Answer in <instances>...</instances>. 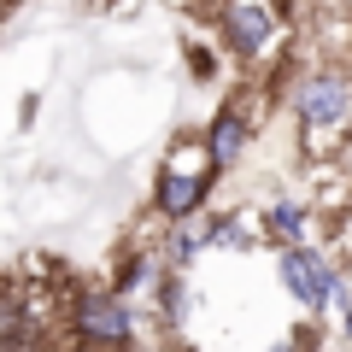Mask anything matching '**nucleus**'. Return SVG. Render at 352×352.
Returning a JSON list of instances; mask_svg holds the SVG:
<instances>
[{
    "mask_svg": "<svg viewBox=\"0 0 352 352\" xmlns=\"http://www.w3.org/2000/svg\"><path fill=\"white\" fill-rule=\"evenodd\" d=\"M212 153H206V141H182V147L170 153V164L159 170V182H153V206H159L164 223H182V217H194L206 200H212Z\"/></svg>",
    "mask_w": 352,
    "mask_h": 352,
    "instance_id": "1",
    "label": "nucleus"
},
{
    "mask_svg": "<svg viewBox=\"0 0 352 352\" xmlns=\"http://www.w3.org/2000/svg\"><path fill=\"white\" fill-rule=\"evenodd\" d=\"M71 329L82 346H129L135 340V317H129L124 294H82L71 305Z\"/></svg>",
    "mask_w": 352,
    "mask_h": 352,
    "instance_id": "2",
    "label": "nucleus"
},
{
    "mask_svg": "<svg viewBox=\"0 0 352 352\" xmlns=\"http://www.w3.org/2000/svg\"><path fill=\"white\" fill-rule=\"evenodd\" d=\"M294 118H300L305 129H317V135L340 129V124L352 118V88H346V76H335V71L305 76L300 94H294Z\"/></svg>",
    "mask_w": 352,
    "mask_h": 352,
    "instance_id": "3",
    "label": "nucleus"
},
{
    "mask_svg": "<svg viewBox=\"0 0 352 352\" xmlns=\"http://www.w3.org/2000/svg\"><path fill=\"white\" fill-rule=\"evenodd\" d=\"M282 288H288L305 311H323V305L335 300V270H329V258H317L311 247L294 241V247L282 252Z\"/></svg>",
    "mask_w": 352,
    "mask_h": 352,
    "instance_id": "4",
    "label": "nucleus"
},
{
    "mask_svg": "<svg viewBox=\"0 0 352 352\" xmlns=\"http://www.w3.org/2000/svg\"><path fill=\"white\" fill-rule=\"evenodd\" d=\"M223 36H229V47H235V53L258 59V53L270 47V36H276V24H270V12H264V6H229Z\"/></svg>",
    "mask_w": 352,
    "mask_h": 352,
    "instance_id": "5",
    "label": "nucleus"
},
{
    "mask_svg": "<svg viewBox=\"0 0 352 352\" xmlns=\"http://www.w3.org/2000/svg\"><path fill=\"white\" fill-rule=\"evenodd\" d=\"M241 147H247V118H241L235 106H223V112L212 118V129H206V153H212L217 170H229V164L241 159Z\"/></svg>",
    "mask_w": 352,
    "mask_h": 352,
    "instance_id": "6",
    "label": "nucleus"
},
{
    "mask_svg": "<svg viewBox=\"0 0 352 352\" xmlns=\"http://www.w3.org/2000/svg\"><path fill=\"white\" fill-rule=\"evenodd\" d=\"M264 229L282 241V247H294V241H305V206H294V200H282V206H270V217H264Z\"/></svg>",
    "mask_w": 352,
    "mask_h": 352,
    "instance_id": "7",
    "label": "nucleus"
},
{
    "mask_svg": "<svg viewBox=\"0 0 352 352\" xmlns=\"http://www.w3.org/2000/svg\"><path fill=\"white\" fill-rule=\"evenodd\" d=\"M340 329H346V340H352V305H346V323H340Z\"/></svg>",
    "mask_w": 352,
    "mask_h": 352,
    "instance_id": "8",
    "label": "nucleus"
}]
</instances>
